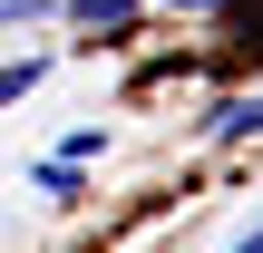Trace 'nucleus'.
<instances>
[{
    "label": "nucleus",
    "instance_id": "39448f33",
    "mask_svg": "<svg viewBox=\"0 0 263 253\" xmlns=\"http://www.w3.org/2000/svg\"><path fill=\"white\" fill-rule=\"evenodd\" d=\"M234 253H263V224H254V234H244V244H234Z\"/></svg>",
    "mask_w": 263,
    "mask_h": 253
},
{
    "label": "nucleus",
    "instance_id": "20e7f679",
    "mask_svg": "<svg viewBox=\"0 0 263 253\" xmlns=\"http://www.w3.org/2000/svg\"><path fill=\"white\" fill-rule=\"evenodd\" d=\"M29 10H49V0H0V20H29Z\"/></svg>",
    "mask_w": 263,
    "mask_h": 253
},
{
    "label": "nucleus",
    "instance_id": "f03ea898",
    "mask_svg": "<svg viewBox=\"0 0 263 253\" xmlns=\"http://www.w3.org/2000/svg\"><path fill=\"white\" fill-rule=\"evenodd\" d=\"M68 10H78V29H107V39L137 20V0H68Z\"/></svg>",
    "mask_w": 263,
    "mask_h": 253
},
{
    "label": "nucleus",
    "instance_id": "f257e3e1",
    "mask_svg": "<svg viewBox=\"0 0 263 253\" xmlns=\"http://www.w3.org/2000/svg\"><path fill=\"white\" fill-rule=\"evenodd\" d=\"M263 127V98H224L215 107V146H234V137H254Z\"/></svg>",
    "mask_w": 263,
    "mask_h": 253
},
{
    "label": "nucleus",
    "instance_id": "423d86ee",
    "mask_svg": "<svg viewBox=\"0 0 263 253\" xmlns=\"http://www.w3.org/2000/svg\"><path fill=\"white\" fill-rule=\"evenodd\" d=\"M166 10H215V0H166Z\"/></svg>",
    "mask_w": 263,
    "mask_h": 253
},
{
    "label": "nucleus",
    "instance_id": "7ed1b4c3",
    "mask_svg": "<svg viewBox=\"0 0 263 253\" xmlns=\"http://www.w3.org/2000/svg\"><path fill=\"white\" fill-rule=\"evenodd\" d=\"M29 88H39V59H10V68H0V107H20Z\"/></svg>",
    "mask_w": 263,
    "mask_h": 253
}]
</instances>
